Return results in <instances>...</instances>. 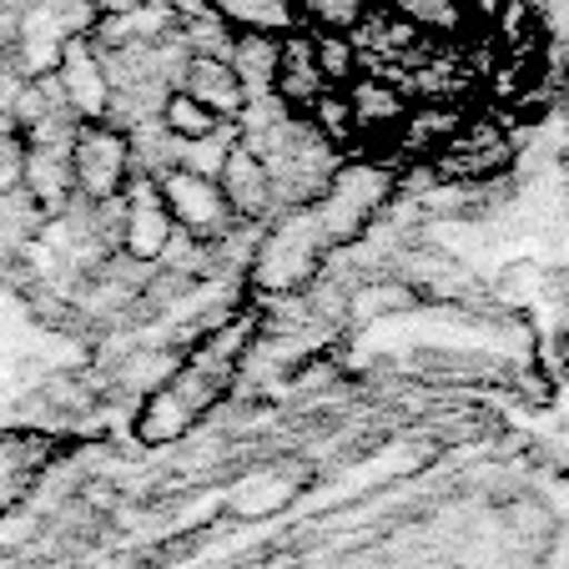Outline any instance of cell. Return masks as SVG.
<instances>
[{
  "label": "cell",
  "mask_w": 569,
  "mask_h": 569,
  "mask_svg": "<svg viewBox=\"0 0 569 569\" xmlns=\"http://www.w3.org/2000/svg\"><path fill=\"white\" fill-rule=\"evenodd\" d=\"M439 161H443V172L459 177V182H479V177L499 172L509 161V141H505V131L489 127V121H463L439 147Z\"/></svg>",
  "instance_id": "cell-9"
},
{
  "label": "cell",
  "mask_w": 569,
  "mask_h": 569,
  "mask_svg": "<svg viewBox=\"0 0 569 569\" xmlns=\"http://www.w3.org/2000/svg\"><path fill=\"white\" fill-rule=\"evenodd\" d=\"M388 197H393V172L383 161H348L322 182V192L308 202V212L318 222L322 242L333 248V242H353Z\"/></svg>",
  "instance_id": "cell-1"
},
{
  "label": "cell",
  "mask_w": 569,
  "mask_h": 569,
  "mask_svg": "<svg viewBox=\"0 0 569 569\" xmlns=\"http://www.w3.org/2000/svg\"><path fill=\"white\" fill-rule=\"evenodd\" d=\"M182 91L192 101H202L217 121H237L248 111V81L237 76V66L217 51H192L182 61Z\"/></svg>",
  "instance_id": "cell-8"
},
{
  "label": "cell",
  "mask_w": 569,
  "mask_h": 569,
  "mask_svg": "<svg viewBox=\"0 0 569 569\" xmlns=\"http://www.w3.org/2000/svg\"><path fill=\"white\" fill-rule=\"evenodd\" d=\"M51 76H56V87H61L66 111H76L81 121H107L111 101H117V87H111V66L91 36L66 41Z\"/></svg>",
  "instance_id": "cell-4"
},
{
  "label": "cell",
  "mask_w": 569,
  "mask_h": 569,
  "mask_svg": "<svg viewBox=\"0 0 569 569\" xmlns=\"http://www.w3.org/2000/svg\"><path fill=\"white\" fill-rule=\"evenodd\" d=\"M172 237H177V222L167 217V207H161L157 182L137 177V182L121 192V222H117L121 252H127L131 262H157V258H167Z\"/></svg>",
  "instance_id": "cell-6"
},
{
  "label": "cell",
  "mask_w": 569,
  "mask_h": 569,
  "mask_svg": "<svg viewBox=\"0 0 569 569\" xmlns=\"http://www.w3.org/2000/svg\"><path fill=\"white\" fill-rule=\"evenodd\" d=\"M26 157H31V141L16 121L0 117V197H11L26 182Z\"/></svg>",
  "instance_id": "cell-15"
},
{
  "label": "cell",
  "mask_w": 569,
  "mask_h": 569,
  "mask_svg": "<svg viewBox=\"0 0 569 569\" xmlns=\"http://www.w3.org/2000/svg\"><path fill=\"white\" fill-rule=\"evenodd\" d=\"M66 141H71V137H66ZM21 187L36 197V207H41V212H61V207L76 197L66 151H51L46 141H31V157H26V182Z\"/></svg>",
  "instance_id": "cell-11"
},
{
  "label": "cell",
  "mask_w": 569,
  "mask_h": 569,
  "mask_svg": "<svg viewBox=\"0 0 569 569\" xmlns=\"http://www.w3.org/2000/svg\"><path fill=\"white\" fill-rule=\"evenodd\" d=\"M11 61V31H6V21H0V66Z\"/></svg>",
  "instance_id": "cell-16"
},
{
  "label": "cell",
  "mask_w": 569,
  "mask_h": 569,
  "mask_svg": "<svg viewBox=\"0 0 569 569\" xmlns=\"http://www.w3.org/2000/svg\"><path fill=\"white\" fill-rule=\"evenodd\" d=\"M343 107H348V121H353V137H398L403 121H409V97L373 76H358L353 87L343 91Z\"/></svg>",
  "instance_id": "cell-10"
},
{
  "label": "cell",
  "mask_w": 569,
  "mask_h": 569,
  "mask_svg": "<svg viewBox=\"0 0 569 569\" xmlns=\"http://www.w3.org/2000/svg\"><path fill=\"white\" fill-rule=\"evenodd\" d=\"M565 363H569V343H565Z\"/></svg>",
  "instance_id": "cell-17"
},
{
  "label": "cell",
  "mask_w": 569,
  "mask_h": 569,
  "mask_svg": "<svg viewBox=\"0 0 569 569\" xmlns=\"http://www.w3.org/2000/svg\"><path fill=\"white\" fill-rule=\"evenodd\" d=\"M151 182H157V197H161V207H167V217H172L177 227H187L192 237H202V232L217 237L232 222L222 192H217V177L187 172V167H167V172H157Z\"/></svg>",
  "instance_id": "cell-5"
},
{
  "label": "cell",
  "mask_w": 569,
  "mask_h": 569,
  "mask_svg": "<svg viewBox=\"0 0 569 569\" xmlns=\"http://www.w3.org/2000/svg\"><path fill=\"white\" fill-rule=\"evenodd\" d=\"M161 127H167V137H177L182 147H197V141H212V137H222V127L227 121H217L212 111L202 107V101H192L182 87L177 91H167L161 97Z\"/></svg>",
  "instance_id": "cell-14"
},
{
  "label": "cell",
  "mask_w": 569,
  "mask_h": 569,
  "mask_svg": "<svg viewBox=\"0 0 569 569\" xmlns=\"http://www.w3.org/2000/svg\"><path fill=\"white\" fill-rule=\"evenodd\" d=\"M217 192H222V202H227L232 217H248V222L268 217L272 197H278L268 157H262L258 147H248V141H232L227 157H222V167H217Z\"/></svg>",
  "instance_id": "cell-7"
},
{
  "label": "cell",
  "mask_w": 569,
  "mask_h": 569,
  "mask_svg": "<svg viewBox=\"0 0 569 569\" xmlns=\"http://www.w3.org/2000/svg\"><path fill=\"white\" fill-rule=\"evenodd\" d=\"M419 308V292L409 288L403 278H373V282H358L353 298H348V318L353 322H388L398 312Z\"/></svg>",
  "instance_id": "cell-12"
},
{
  "label": "cell",
  "mask_w": 569,
  "mask_h": 569,
  "mask_svg": "<svg viewBox=\"0 0 569 569\" xmlns=\"http://www.w3.org/2000/svg\"><path fill=\"white\" fill-rule=\"evenodd\" d=\"M322 248H328V242H322L312 212L302 207V212H292L288 222H278L268 232V242H262L258 258H252V282H262V288H272V292L302 288V282L318 272Z\"/></svg>",
  "instance_id": "cell-3"
},
{
  "label": "cell",
  "mask_w": 569,
  "mask_h": 569,
  "mask_svg": "<svg viewBox=\"0 0 569 569\" xmlns=\"http://www.w3.org/2000/svg\"><path fill=\"white\" fill-rule=\"evenodd\" d=\"M66 161H71V182L76 197H87L91 207L121 202L131 182H137V167H131V137L111 121H81L66 141Z\"/></svg>",
  "instance_id": "cell-2"
},
{
  "label": "cell",
  "mask_w": 569,
  "mask_h": 569,
  "mask_svg": "<svg viewBox=\"0 0 569 569\" xmlns=\"http://www.w3.org/2000/svg\"><path fill=\"white\" fill-rule=\"evenodd\" d=\"M192 413H187V403L172 393V388L161 383L157 393L141 403V413H137V439L141 443H177L182 433H192Z\"/></svg>",
  "instance_id": "cell-13"
}]
</instances>
